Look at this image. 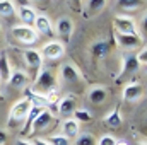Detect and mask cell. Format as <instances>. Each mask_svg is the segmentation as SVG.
<instances>
[{
	"instance_id": "cell-23",
	"label": "cell",
	"mask_w": 147,
	"mask_h": 145,
	"mask_svg": "<svg viewBox=\"0 0 147 145\" xmlns=\"http://www.w3.org/2000/svg\"><path fill=\"white\" fill-rule=\"evenodd\" d=\"M91 53H92L96 58H105V56L110 53V44H108L106 41L99 39V41H96V43L91 46Z\"/></svg>"
},
{
	"instance_id": "cell-12",
	"label": "cell",
	"mask_w": 147,
	"mask_h": 145,
	"mask_svg": "<svg viewBox=\"0 0 147 145\" xmlns=\"http://www.w3.org/2000/svg\"><path fill=\"white\" fill-rule=\"evenodd\" d=\"M139 68H140V65H139V62L135 60V55L127 51V53L123 55V62H121V72H120V75L135 73Z\"/></svg>"
},
{
	"instance_id": "cell-34",
	"label": "cell",
	"mask_w": 147,
	"mask_h": 145,
	"mask_svg": "<svg viewBox=\"0 0 147 145\" xmlns=\"http://www.w3.org/2000/svg\"><path fill=\"white\" fill-rule=\"evenodd\" d=\"M5 142H7V133L0 130V145H3Z\"/></svg>"
},
{
	"instance_id": "cell-39",
	"label": "cell",
	"mask_w": 147,
	"mask_h": 145,
	"mask_svg": "<svg viewBox=\"0 0 147 145\" xmlns=\"http://www.w3.org/2000/svg\"><path fill=\"white\" fill-rule=\"evenodd\" d=\"M33 2H45V0H33Z\"/></svg>"
},
{
	"instance_id": "cell-25",
	"label": "cell",
	"mask_w": 147,
	"mask_h": 145,
	"mask_svg": "<svg viewBox=\"0 0 147 145\" xmlns=\"http://www.w3.org/2000/svg\"><path fill=\"white\" fill-rule=\"evenodd\" d=\"M0 15L7 19L16 15V5L12 0H0Z\"/></svg>"
},
{
	"instance_id": "cell-7",
	"label": "cell",
	"mask_w": 147,
	"mask_h": 145,
	"mask_svg": "<svg viewBox=\"0 0 147 145\" xmlns=\"http://www.w3.org/2000/svg\"><path fill=\"white\" fill-rule=\"evenodd\" d=\"M60 79L67 84H74V82H80L82 80V75L79 72V68L74 65V63H63L60 67Z\"/></svg>"
},
{
	"instance_id": "cell-3",
	"label": "cell",
	"mask_w": 147,
	"mask_h": 145,
	"mask_svg": "<svg viewBox=\"0 0 147 145\" xmlns=\"http://www.w3.org/2000/svg\"><path fill=\"white\" fill-rule=\"evenodd\" d=\"M113 28L118 34H137V24L128 15H115Z\"/></svg>"
},
{
	"instance_id": "cell-18",
	"label": "cell",
	"mask_w": 147,
	"mask_h": 145,
	"mask_svg": "<svg viewBox=\"0 0 147 145\" xmlns=\"http://www.w3.org/2000/svg\"><path fill=\"white\" fill-rule=\"evenodd\" d=\"M75 109H77V103H75V97H72V94L65 96V97L58 103V113H60L62 116H72Z\"/></svg>"
},
{
	"instance_id": "cell-9",
	"label": "cell",
	"mask_w": 147,
	"mask_h": 145,
	"mask_svg": "<svg viewBox=\"0 0 147 145\" xmlns=\"http://www.w3.org/2000/svg\"><path fill=\"white\" fill-rule=\"evenodd\" d=\"M24 94H26V97H24V99H28V101H29V104H31L33 108L46 109L48 106H50V104H48V101H46V97H45V94L36 92L33 87H26V89H24Z\"/></svg>"
},
{
	"instance_id": "cell-4",
	"label": "cell",
	"mask_w": 147,
	"mask_h": 145,
	"mask_svg": "<svg viewBox=\"0 0 147 145\" xmlns=\"http://www.w3.org/2000/svg\"><path fill=\"white\" fill-rule=\"evenodd\" d=\"M29 109H31V104L28 99H19L17 103H14L10 108V114H9V125H14V123L26 119Z\"/></svg>"
},
{
	"instance_id": "cell-24",
	"label": "cell",
	"mask_w": 147,
	"mask_h": 145,
	"mask_svg": "<svg viewBox=\"0 0 147 145\" xmlns=\"http://www.w3.org/2000/svg\"><path fill=\"white\" fill-rule=\"evenodd\" d=\"M105 123H106L110 128H118V126L121 125V113H120V106H116V108L113 109L110 114L105 118Z\"/></svg>"
},
{
	"instance_id": "cell-2",
	"label": "cell",
	"mask_w": 147,
	"mask_h": 145,
	"mask_svg": "<svg viewBox=\"0 0 147 145\" xmlns=\"http://www.w3.org/2000/svg\"><path fill=\"white\" fill-rule=\"evenodd\" d=\"M12 36L22 44H34L38 41V33L34 28L24 26V24H16L12 26Z\"/></svg>"
},
{
	"instance_id": "cell-22",
	"label": "cell",
	"mask_w": 147,
	"mask_h": 145,
	"mask_svg": "<svg viewBox=\"0 0 147 145\" xmlns=\"http://www.w3.org/2000/svg\"><path fill=\"white\" fill-rule=\"evenodd\" d=\"M12 73L10 68V62H9V56L5 51H0V82H9V77Z\"/></svg>"
},
{
	"instance_id": "cell-17",
	"label": "cell",
	"mask_w": 147,
	"mask_h": 145,
	"mask_svg": "<svg viewBox=\"0 0 147 145\" xmlns=\"http://www.w3.org/2000/svg\"><path fill=\"white\" fill-rule=\"evenodd\" d=\"M53 121V114L50 113V111H41L39 114L36 116V119L33 121V126H31V130L33 132H43L45 128H48L50 126V123Z\"/></svg>"
},
{
	"instance_id": "cell-28",
	"label": "cell",
	"mask_w": 147,
	"mask_h": 145,
	"mask_svg": "<svg viewBox=\"0 0 147 145\" xmlns=\"http://www.w3.org/2000/svg\"><path fill=\"white\" fill-rule=\"evenodd\" d=\"M46 142L50 145H69V140L63 135H51V137H48Z\"/></svg>"
},
{
	"instance_id": "cell-30",
	"label": "cell",
	"mask_w": 147,
	"mask_h": 145,
	"mask_svg": "<svg viewBox=\"0 0 147 145\" xmlns=\"http://www.w3.org/2000/svg\"><path fill=\"white\" fill-rule=\"evenodd\" d=\"M135 60L139 62L140 67H146L147 65V48L146 46H142V50L139 53H135Z\"/></svg>"
},
{
	"instance_id": "cell-5",
	"label": "cell",
	"mask_w": 147,
	"mask_h": 145,
	"mask_svg": "<svg viewBox=\"0 0 147 145\" xmlns=\"http://www.w3.org/2000/svg\"><path fill=\"white\" fill-rule=\"evenodd\" d=\"M22 58H24V63L26 67L34 73V77L38 75V72L43 68V56L38 50H33V48H28L22 51Z\"/></svg>"
},
{
	"instance_id": "cell-38",
	"label": "cell",
	"mask_w": 147,
	"mask_h": 145,
	"mask_svg": "<svg viewBox=\"0 0 147 145\" xmlns=\"http://www.w3.org/2000/svg\"><path fill=\"white\" fill-rule=\"evenodd\" d=\"M2 101H3V96H2V94H0V103H2Z\"/></svg>"
},
{
	"instance_id": "cell-32",
	"label": "cell",
	"mask_w": 147,
	"mask_h": 145,
	"mask_svg": "<svg viewBox=\"0 0 147 145\" xmlns=\"http://www.w3.org/2000/svg\"><path fill=\"white\" fill-rule=\"evenodd\" d=\"M69 3H70V7H72L74 10H80L82 9V0H69Z\"/></svg>"
},
{
	"instance_id": "cell-33",
	"label": "cell",
	"mask_w": 147,
	"mask_h": 145,
	"mask_svg": "<svg viewBox=\"0 0 147 145\" xmlns=\"http://www.w3.org/2000/svg\"><path fill=\"white\" fill-rule=\"evenodd\" d=\"M31 144H33V145H50L46 140H43V138H33V140H31Z\"/></svg>"
},
{
	"instance_id": "cell-16",
	"label": "cell",
	"mask_w": 147,
	"mask_h": 145,
	"mask_svg": "<svg viewBox=\"0 0 147 145\" xmlns=\"http://www.w3.org/2000/svg\"><path fill=\"white\" fill-rule=\"evenodd\" d=\"M34 28H36V33L43 34V36H53L55 34L53 24L46 15H38L36 21H34Z\"/></svg>"
},
{
	"instance_id": "cell-37",
	"label": "cell",
	"mask_w": 147,
	"mask_h": 145,
	"mask_svg": "<svg viewBox=\"0 0 147 145\" xmlns=\"http://www.w3.org/2000/svg\"><path fill=\"white\" fill-rule=\"evenodd\" d=\"M115 145H128L127 142H123V140H116V144Z\"/></svg>"
},
{
	"instance_id": "cell-40",
	"label": "cell",
	"mask_w": 147,
	"mask_h": 145,
	"mask_svg": "<svg viewBox=\"0 0 147 145\" xmlns=\"http://www.w3.org/2000/svg\"><path fill=\"white\" fill-rule=\"evenodd\" d=\"M0 38H2V28H0Z\"/></svg>"
},
{
	"instance_id": "cell-36",
	"label": "cell",
	"mask_w": 147,
	"mask_h": 145,
	"mask_svg": "<svg viewBox=\"0 0 147 145\" xmlns=\"http://www.w3.org/2000/svg\"><path fill=\"white\" fill-rule=\"evenodd\" d=\"M16 2H17L21 7H24V5H28V2H29V0H16Z\"/></svg>"
},
{
	"instance_id": "cell-11",
	"label": "cell",
	"mask_w": 147,
	"mask_h": 145,
	"mask_svg": "<svg viewBox=\"0 0 147 145\" xmlns=\"http://www.w3.org/2000/svg\"><path fill=\"white\" fill-rule=\"evenodd\" d=\"M116 41H118V46H121L123 50L130 51V50H135V48L140 46L142 38L139 34H118L116 33Z\"/></svg>"
},
{
	"instance_id": "cell-41",
	"label": "cell",
	"mask_w": 147,
	"mask_h": 145,
	"mask_svg": "<svg viewBox=\"0 0 147 145\" xmlns=\"http://www.w3.org/2000/svg\"><path fill=\"white\" fill-rule=\"evenodd\" d=\"M139 145H146V142H142V144H139Z\"/></svg>"
},
{
	"instance_id": "cell-35",
	"label": "cell",
	"mask_w": 147,
	"mask_h": 145,
	"mask_svg": "<svg viewBox=\"0 0 147 145\" xmlns=\"http://www.w3.org/2000/svg\"><path fill=\"white\" fill-rule=\"evenodd\" d=\"M17 145H33V144L28 142V140H17Z\"/></svg>"
},
{
	"instance_id": "cell-13",
	"label": "cell",
	"mask_w": 147,
	"mask_h": 145,
	"mask_svg": "<svg viewBox=\"0 0 147 145\" xmlns=\"http://www.w3.org/2000/svg\"><path fill=\"white\" fill-rule=\"evenodd\" d=\"M28 82H29V75L24 70H12L10 77H9V85L14 87V89L28 87Z\"/></svg>"
},
{
	"instance_id": "cell-20",
	"label": "cell",
	"mask_w": 147,
	"mask_h": 145,
	"mask_svg": "<svg viewBox=\"0 0 147 145\" xmlns=\"http://www.w3.org/2000/svg\"><path fill=\"white\" fill-rule=\"evenodd\" d=\"M62 135L70 140V138H75L79 135V123L74 119V118H67L62 125Z\"/></svg>"
},
{
	"instance_id": "cell-21",
	"label": "cell",
	"mask_w": 147,
	"mask_h": 145,
	"mask_svg": "<svg viewBox=\"0 0 147 145\" xmlns=\"http://www.w3.org/2000/svg\"><path fill=\"white\" fill-rule=\"evenodd\" d=\"M19 17L24 22V26H34L38 14L31 5H24V7H19Z\"/></svg>"
},
{
	"instance_id": "cell-31",
	"label": "cell",
	"mask_w": 147,
	"mask_h": 145,
	"mask_svg": "<svg viewBox=\"0 0 147 145\" xmlns=\"http://www.w3.org/2000/svg\"><path fill=\"white\" fill-rule=\"evenodd\" d=\"M115 144H116V138L113 135H103L98 142V145H115Z\"/></svg>"
},
{
	"instance_id": "cell-27",
	"label": "cell",
	"mask_w": 147,
	"mask_h": 145,
	"mask_svg": "<svg viewBox=\"0 0 147 145\" xmlns=\"http://www.w3.org/2000/svg\"><path fill=\"white\" fill-rule=\"evenodd\" d=\"M75 145H96L92 133H80L75 137Z\"/></svg>"
},
{
	"instance_id": "cell-19",
	"label": "cell",
	"mask_w": 147,
	"mask_h": 145,
	"mask_svg": "<svg viewBox=\"0 0 147 145\" xmlns=\"http://www.w3.org/2000/svg\"><path fill=\"white\" fill-rule=\"evenodd\" d=\"M116 7L121 12H137L140 9H144V0H116Z\"/></svg>"
},
{
	"instance_id": "cell-29",
	"label": "cell",
	"mask_w": 147,
	"mask_h": 145,
	"mask_svg": "<svg viewBox=\"0 0 147 145\" xmlns=\"http://www.w3.org/2000/svg\"><path fill=\"white\" fill-rule=\"evenodd\" d=\"M58 96H60V91L55 87V89H51V91H48L46 94H45V97H46V101H48V104L51 106V104H55V103H58Z\"/></svg>"
},
{
	"instance_id": "cell-8",
	"label": "cell",
	"mask_w": 147,
	"mask_h": 145,
	"mask_svg": "<svg viewBox=\"0 0 147 145\" xmlns=\"http://www.w3.org/2000/svg\"><path fill=\"white\" fill-rule=\"evenodd\" d=\"M53 31L62 38V41H69L72 38V33H74V22L69 17H62V19L57 21Z\"/></svg>"
},
{
	"instance_id": "cell-26",
	"label": "cell",
	"mask_w": 147,
	"mask_h": 145,
	"mask_svg": "<svg viewBox=\"0 0 147 145\" xmlns=\"http://www.w3.org/2000/svg\"><path fill=\"white\" fill-rule=\"evenodd\" d=\"M74 119H75L77 123H87V121L92 119V116H91V113H89L87 109L77 108L74 111Z\"/></svg>"
},
{
	"instance_id": "cell-6",
	"label": "cell",
	"mask_w": 147,
	"mask_h": 145,
	"mask_svg": "<svg viewBox=\"0 0 147 145\" xmlns=\"http://www.w3.org/2000/svg\"><path fill=\"white\" fill-rule=\"evenodd\" d=\"M39 53H41V56H45L46 60H57V58L63 56L65 46H63L62 41H50V43H46V44L41 48Z\"/></svg>"
},
{
	"instance_id": "cell-15",
	"label": "cell",
	"mask_w": 147,
	"mask_h": 145,
	"mask_svg": "<svg viewBox=\"0 0 147 145\" xmlns=\"http://www.w3.org/2000/svg\"><path fill=\"white\" fill-rule=\"evenodd\" d=\"M106 2L108 0H87L84 9V17H96L98 14H101L106 7Z\"/></svg>"
},
{
	"instance_id": "cell-1",
	"label": "cell",
	"mask_w": 147,
	"mask_h": 145,
	"mask_svg": "<svg viewBox=\"0 0 147 145\" xmlns=\"http://www.w3.org/2000/svg\"><path fill=\"white\" fill-rule=\"evenodd\" d=\"M55 82H57V79H55L53 70L48 68V67H45V68H41V70L38 72V75L34 77V85H33V89H34L36 92L46 94L48 91L55 89Z\"/></svg>"
},
{
	"instance_id": "cell-14",
	"label": "cell",
	"mask_w": 147,
	"mask_h": 145,
	"mask_svg": "<svg viewBox=\"0 0 147 145\" xmlns=\"http://www.w3.org/2000/svg\"><path fill=\"white\" fill-rule=\"evenodd\" d=\"M87 99H89V103L91 104H94V106H101V104H105V101L108 99V91L105 89V87H92L89 92H87Z\"/></svg>"
},
{
	"instance_id": "cell-10",
	"label": "cell",
	"mask_w": 147,
	"mask_h": 145,
	"mask_svg": "<svg viewBox=\"0 0 147 145\" xmlns=\"http://www.w3.org/2000/svg\"><path fill=\"white\" fill-rule=\"evenodd\" d=\"M142 96H144V85L140 82H130L123 89V99L125 101L134 103V101H139Z\"/></svg>"
}]
</instances>
